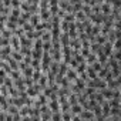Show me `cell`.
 Segmentation results:
<instances>
[{"instance_id": "5bb4252c", "label": "cell", "mask_w": 121, "mask_h": 121, "mask_svg": "<svg viewBox=\"0 0 121 121\" xmlns=\"http://www.w3.org/2000/svg\"><path fill=\"white\" fill-rule=\"evenodd\" d=\"M10 56H12L14 60H17V61H22V60H23V54L20 53V50H12Z\"/></svg>"}, {"instance_id": "7c38bea8", "label": "cell", "mask_w": 121, "mask_h": 121, "mask_svg": "<svg viewBox=\"0 0 121 121\" xmlns=\"http://www.w3.org/2000/svg\"><path fill=\"white\" fill-rule=\"evenodd\" d=\"M33 26H36V24H39L40 22H41V19H40V14L39 13H34V14H31L30 16V20H29Z\"/></svg>"}, {"instance_id": "277c9868", "label": "cell", "mask_w": 121, "mask_h": 121, "mask_svg": "<svg viewBox=\"0 0 121 121\" xmlns=\"http://www.w3.org/2000/svg\"><path fill=\"white\" fill-rule=\"evenodd\" d=\"M71 48L74 50H80L81 48V40L78 37H74V39H70V44H69Z\"/></svg>"}, {"instance_id": "4316f807", "label": "cell", "mask_w": 121, "mask_h": 121, "mask_svg": "<svg viewBox=\"0 0 121 121\" xmlns=\"http://www.w3.org/2000/svg\"><path fill=\"white\" fill-rule=\"evenodd\" d=\"M22 0H10V6L12 7H20Z\"/></svg>"}, {"instance_id": "ba28073f", "label": "cell", "mask_w": 121, "mask_h": 121, "mask_svg": "<svg viewBox=\"0 0 121 121\" xmlns=\"http://www.w3.org/2000/svg\"><path fill=\"white\" fill-rule=\"evenodd\" d=\"M39 14H40L41 22L50 20V17H51V13H50V10H48V9H46V10H40V12H39Z\"/></svg>"}, {"instance_id": "5b68a950", "label": "cell", "mask_w": 121, "mask_h": 121, "mask_svg": "<svg viewBox=\"0 0 121 121\" xmlns=\"http://www.w3.org/2000/svg\"><path fill=\"white\" fill-rule=\"evenodd\" d=\"M100 7H101V13L103 14H111V10H112V6H111V3H101L100 4Z\"/></svg>"}, {"instance_id": "4fadbf2b", "label": "cell", "mask_w": 121, "mask_h": 121, "mask_svg": "<svg viewBox=\"0 0 121 121\" xmlns=\"http://www.w3.org/2000/svg\"><path fill=\"white\" fill-rule=\"evenodd\" d=\"M33 71H34V69H33L31 66H27L26 69H23V70H22V76H23V77H31Z\"/></svg>"}, {"instance_id": "484cf974", "label": "cell", "mask_w": 121, "mask_h": 121, "mask_svg": "<svg viewBox=\"0 0 121 121\" xmlns=\"http://www.w3.org/2000/svg\"><path fill=\"white\" fill-rule=\"evenodd\" d=\"M43 51H50V48H51V41L48 40V41H43Z\"/></svg>"}, {"instance_id": "44dd1931", "label": "cell", "mask_w": 121, "mask_h": 121, "mask_svg": "<svg viewBox=\"0 0 121 121\" xmlns=\"http://www.w3.org/2000/svg\"><path fill=\"white\" fill-rule=\"evenodd\" d=\"M86 69H87V63H86V61H83V63H78V64H77V67H76V71L80 74V73L86 71Z\"/></svg>"}, {"instance_id": "cb8c5ba5", "label": "cell", "mask_w": 121, "mask_h": 121, "mask_svg": "<svg viewBox=\"0 0 121 121\" xmlns=\"http://www.w3.org/2000/svg\"><path fill=\"white\" fill-rule=\"evenodd\" d=\"M20 13H22L20 7H12V10H10V14L14 16V17H20Z\"/></svg>"}, {"instance_id": "7402d4cb", "label": "cell", "mask_w": 121, "mask_h": 121, "mask_svg": "<svg viewBox=\"0 0 121 121\" xmlns=\"http://www.w3.org/2000/svg\"><path fill=\"white\" fill-rule=\"evenodd\" d=\"M20 9H22V12H30V9H31V3H29V2H22Z\"/></svg>"}, {"instance_id": "9a60e30c", "label": "cell", "mask_w": 121, "mask_h": 121, "mask_svg": "<svg viewBox=\"0 0 121 121\" xmlns=\"http://www.w3.org/2000/svg\"><path fill=\"white\" fill-rule=\"evenodd\" d=\"M94 41L103 46V44H104V43L107 41V36H103V34H100V33H98V34H97V36L94 37Z\"/></svg>"}, {"instance_id": "8fae6325", "label": "cell", "mask_w": 121, "mask_h": 121, "mask_svg": "<svg viewBox=\"0 0 121 121\" xmlns=\"http://www.w3.org/2000/svg\"><path fill=\"white\" fill-rule=\"evenodd\" d=\"M63 20L71 23V22H76V16H74V13H71V12H66L64 16H63Z\"/></svg>"}, {"instance_id": "3957f363", "label": "cell", "mask_w": 121, "mask_h": 121, "mask_svg": "<svg viewBox=\"0 0 121 121\" xmlns=\"http://www.w3.org/2000/svg\"><path fill=\"white\" fill-rule=\"evenodd\" d=\"M58 40H60V44L61 46H69L70 44V36H69V33H60V37H58Z\"/></svg>"}, {"instance_id": "603a6c76", "label": "cell", "mask_w": 121, "mask_h": 121, "mask_svg": "<svg viewBox=\"0 0 121 121\" xmlns=\"http://www.w3.org/2000/svg\"><path fill=\"white\" fill-rule=\"evenodd\" d=\"M81 10L87 14V17L91 14V6L90 4H86V3H83V6H81Z\"/></svg>"}, {"instance_id": "83f0119b", "label": "cell", "mask_w": 121, "mask_h": 121, "mask_svg": "<svg viewBox=\"0 0 121 121\" xmlns=\"http://www.w3.org/2000/svg\"><path fill=\"white\" fill-rule=\"evenodd\" d=\"M51 120H61V112H60V111L51 112Z\"/></svg>"}, {"instance_id": "ac0fdd59", "label": "cell", "mask_w": 121, "mask_h": 121, "mask_svg": "<svg viewBox=\"0 0 121 121\" xmlns=\"http://www.w3.org/2000/svg\"><path fill=\"white\" fill-rule=\"evenodd\" d=\"M7 76H10L13 80H17V78H20V77H22V71H20V70H12Z\"/></svg>"}, {"instance_id": "d4e9b609", "label": "cell", "mask_w": 121, "mask_h": 121, "mask_svg": "<svg viewBox=\"0 0 121 121\" xmlns=\"http://www.w3.org/2000/svg\"><path fill=\"white\" fill-rule=\"evenodd\" d=\"M0 33H2V36H3V37H7V39H10V37H12V34H13V33H12V30H9L7 27H4Z\"/></svg>"}, {"instance_id": "6da1fadb", "label": "cell", "mask_w": 121, "mask_h": 121, "mask_svg": "<svg viewBox=\"0 0 121 121\" xmlns=\"http://www.w3.org/2000/svg\"><path fill=\"white\" fill-rule=\"evenodd\" d=\"M47 105H48V108H50L51 112L60 111V103H58L57 98H56V100H48V101H47Z\"/></svg>"}, {"instance_id": "ffe728a7", "label": "cell", "mask_w": 121, "mask_h": 121, "mask_svg": "<svg viewBox=\"0 0 121 121\" xmlns=\"http://www.w3.org/2000/svg\"><path fill=\"white\" fill-rule=\"evenodd\" d=\"M30 66H31L34 70H39V69L41 67V63H40V60H37V58H31V61H30Z\"/></svg>"}, {"instance_id": "9c48e42d", "label": "cell", "mask_w": 121, "mask_h": 121, "mask_svg": "<svg viewBox=\"0 0 121 121\" xmlns=\"http://www.w3.org/2000/svg\"><path fill=\"white\" fill-rule=\"evenodd\" d=\"M37 84H39V86L41 87V90H43V88H44L46 86H48V83H47V76H46L44 73H43V74H41V77H40V78L37 80Z\"/></svg>"}, {"instance_id": "52a82bcc", "label": "cell", "mask_w": 121, "mask_h": 121, "mask_svg": "<svg viewBox=\"0 0 121 121\" xmlns=\"http://www.w3.org/2000/svg\"><path fill=\"white\" fill-rule=\"evenodd\" d=\"M77 76H78V73L76 71V69H71V67H69L67 69V71H66V77L69 78V80H74V78H77Z\"/></svg>"}, {"instance_id": "2e32d148", "label": "cell", "mask_w": 121, "mask_h": 121, "mask_svg": "<svg viewBox=\"0 0 121 121\" xmlns=\"http://www.w3.org/2000/svg\"><path fill=\"white\" fill-rule=\"evenodd\" d=\"M74 16H76V20H80V22H83L84 19H87V14H86L83 10H77V12L74 13Z\"/></svg>"}, {"instance_id": "e0dca14e", "label": "cell", "mask_w": 121, "mask_h": 121, "mask_svg": "<svg viewBox=\"0 0 121 121\" xmlns=\"http://www.w3.org/2000/svg\"><path fill=\"white\" fill-rule=\"evenodd\" d=\"M40 39H41L43 41H48V40H51V33H50V30H44V31L41 33Z\"/></svg>"}, {"instance_id": "d6986e66", "label": "cell", "mask_w": 121, "mask_h": 121, "mask_svg": "<svg viewBox=\"0 0 121 121\" xmlns=\"http://www.w3.org/2000/svg\"><path fill=\"white\" fill-rule=\"evenodd\" d=\"M67 100H69L70 104H76V103H78V95L76 93H70V95L67 97Z\"/></svg>"}, {"instance_id": "7a4b0ae2", "label": "cell", "mask_w": 121, "mask_h": 121, "mask_svg": "<svg viewBox=\"0 0 121 121\" xmlns=\"http://www.w3.org/2000/svg\"><path fill=\"white\" fill-rule=\"evenodd\" d=\"M10 46H12L13 50H20V39H19V36L12 34V37H10Z\"/></svg>"}, {"instance_id": "8992f818", "label": "cell", "mask_w": 121, "mask_h": 121, "mask_svg": "<svg viewBox=\"0 0 121 121\" xmlns=\"http://www.w3.org/2000/svg\"><path fill=\"white\" fill-rule=\"evenodd\" d=\"M81 110H83V107H81L78 103H76V104H71V107H70L71 117H73V115H78V114L81 112Z\"/></svg>"}, {"instance_id": "30bf717a", "label": "cell", "mask_w": 121, "mask_h": 121, "mask_svg": "<svg viewBox=\"0 0 121 121\" xmlns=\"http://www.w3.org/2000/svg\"><path fill=\"white\" fill-rule=\"evenodd\" d=\"M95 60H97V54L93 53V51H90V53L86 56V63H87V64H91L93 61H95Z\"/></svg>"}]
</instances>
